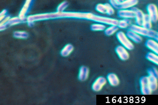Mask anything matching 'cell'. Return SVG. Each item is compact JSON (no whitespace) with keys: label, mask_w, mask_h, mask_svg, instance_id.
Wrapping results in <instances>:
<instances>
[{"label":"cell","mask_w":158,"mask_h":105,"mask_svg":"<svg viewBox=\"0 0 158 105\" xmlns=\"http://www.w3.org/2000/svg\"><path fill=\"white\" fill-rule=\"evenodd\" d=\"M118 27L117 26L112 25L105 30V33L106 35L110 36L113 35L118 30Z\"/></svg>","instance_id":"obj_17"},{"label":"cell","mask_w":158,"mask_h":105,"mask_svg":"<svg viewBox=\"0 0 158 105\" xmlns=\"http://www.w3.org/2000/svg\"><path fill=\"white\" fill-rule=\"evenodd\" d=\"M148 83L152 92L156 91L158 88L157 78L149 75L148 76Z\"/></svg>","instance_id":"obj_12"},{"label":"cell","mask_w":158,"mask_h":105,"mask_svg":"<svg viewBox=\"0 0 158 105\" xmlns=\"http://www.w3.org/2000/svg\"><path fill=\"white\" fill-rule=\"evenodd\" d=\"M89 69L85 66L81 67L79 72V79L81 81H85L88 79L89 75Z\"/></svg>","instance_id":"obj_13"},{"label":"cell","mask_w":158,"mask_h":105,"mask_svg":"<svg viewBox=\"0 0 158 105\" xmlns=\"http://www.w3.org/2000/svg\"><path fill=\"white\" fill-rule=\"evenodd\" d=\"M107 80L104 77H98L93 84L92 89L95 92H99L102 90V87L106 84Z\"/></svg>","instance_id":"obj_6"},{"label":"cell","mask_w":158,"mask_h":105,"mask_svg":"<svg viewBox=\"0 0 158 105\" xmlns=\"http://www.w3.org/2000/svg\"><path fill=\"white\" fill-rule=\"evenodd\" d=\"M146 58L149 61L158 65V57L157 54L154 53L149 52L147 54Z\"/></svg>","instance_id":"obj_19"},{"label":"cell","mask_w":158,"mask_h":105,"mask_svg":"<svg viewBox=\"0 0 158 105\" xmlns=\"http://www.w3.org/2000/svg\"><path fill=\"white\" fill-rule=\"evenodd\" d=\"M146 46L155 54L158 53V44L157 42L154 39H149L145 43Z\"/></svg>","instance_id":"obj_11"},{"label":"cell","mask_w":158,"mask_h":105,"mask_svg":"<svg viewBox=\"0 0 158 105\" xmlns=\"http://www.w3.org/2000/svg\"><path fill=\"white\" fill-rule=\"evenodd\" d=\"M142 26L148 29H151L152 22L148 14H144Z\"/></svg>","instance_id":"obj_15"},{"label":"cell","mask_w":158,"mask_h":105,"mask_svg":"<svg viewBox=\"0 0 158 105\" xmlns=\"http://www.w3.org/2000/svg\"><path fill=\"white\" fill-rule=\"evenodd\" d=\"M115 1H117V2H120L123 1V0H115Z\"/></svg>","instance_id":"obj_25"},{"label":"cell","mask_w":158,"mask_h":105,"mask_svg":"<svg viewBox=\"0 0 158 105\" xmlns=\"http://www.w3.org/2000/svg\"><path fill=\"white\" fill-rule=\"evenodd\" d=\"M132 10L134 11L135 17V22L136 25L142 26L143 24V19H144V14L141 10L139 9L136 7H134L131 8Z\"/></svg>","instance_id":"obj_7"},{"label":"cell","mask_w":158,"mask_h":105,"mask_svg":"<svg viewBox=\"0 0 158 105\" xmlns=\"http://www.w3.org/2000/svg\"><path fill=\"white\" fill-rule=\"evenodd\" d=\"M115 51L120 59L122 60H128L129 55L127 49L122 46H118L116 48Z\"/></svg>","instance_id":"obj_8"},{"label":"cell","mask_w":158,"mask_h":105,"mask_svg":"<svg viewBox=\"0 0 158 105\" xmlns=\"http://www.w3.org/2000/svg\"><path fill=\"white\" fill-rule=\"evenodd\" d=\"M110 84L112 86H117L119 83V80L115 74L111 73L108 75L107 77Z\"/></svg>","instance_id":"obj_14"},{"label":"cell","mask_w":158,"mask_h":105,"mask_svg":"<svg viewBox=\"0 0 158 105\" xmlns=\"http://www.w3.org/2000/svg\"><path fill=\"white\" fill-rule=\"evenodd\" d=\"M117 38L118 41L126 49L129 50H133L134 48V45L124 32H118L117 34Z\"/></svg>","instance_id":"obj_3"},{"label":"cell","mask_w":158,"mask_h":105,"mask_svg":"<svg viewBox=\"0 0 158 105\" xmlns=\"http://www.w3.org/2000/svg\"><path fill=\"white\" fill-rule=\"evenodd\" d=\"M148 74H149V75H151V76H156V78L158 77V70L156 68L149 69L148 70Z\"/></svg>","instance_id":"obj_24"},{"label":"cell","mask_w":158,"mask_h":105,"mask_svg":"<svg viewBox=\"0 0 158 105\" xmlns=\"http://www.w3.org/2000/svg\"><path fill=\"white\" fill-rule=\"evenodd\" d=\"M106 29V26L102 23H94L91 26V29L94 31H101L105 30Z\"/></svg>","instance_id":"obj_18"},{"label":"cell","mask_w":158,"mask_h":105,"mask_svg":"<svg viewBox=\"0 0 158 105\" xmlns=\"http://www.w3.org/2000/svg\"><path fill=\"white\" fill-rule=\"evenodd\" d=\"M68 6H69V3L67 1H64L62 2L58 7V10L60 11V12H63V11L67 8Z\"/></svg>","instance_id":"obj_23"},{"label":"cell","mask_w":158,"mask_h":105,"mask_svg":"<svg viewBox=\"0 0 158 105\" xmlns=\"http://www.w3.org/2000/svg\"><path fill=\"white\" fill-rule=\"evenodd\" d=\"M129 29L133 31L139 35L148 37L157 41L158 39V33L156 31L152 29H148L142 26L132 24L130 26Z\"/></svg>","instance_id":"obj_1"},{"label":"cell","mask_w":158,"mask_h":105,"mask_svg":"<svg viewBox=\"0 0 158 105\" xmlns=\"http://www.w3.org/2000/svg\"><path fill=\"white\" fill-rule=\"evenodd\" d=\"M96 10L98 12L100 13L106 14V9L105 4H98L96 6Z\"/></svg>","instance_id":"obj_21"},{"label":"cell","mask_w":158,"mask_h":105,"mask_svg":"<svg viewBox=\"0 0 158 105\" xmlns=\"http://www.w3.org/2000/svg\"><path fill=\"white\" fill-rule=\"evenodd\" d=\"M117 14L120 18L127 19L135 18V12L131 9L119 10L117 12Z\"/></svg>","instance_id":"obj_9"},{"label":"cell","mask_w":158,"mask_h":105,"mask_svg":"<svg viewBox=\"0 0 158 105\" xmlns=\"http://www.w3.org/2000/svg\"><path fill=\"white\" fill-rule=\"evenodd\" d=\"M131 21L130 19L124 18V19L118 21L117 26L118 28L125 29V28L129 27L131 25Z\"/></svg>","instance_id":"obj_16"},{"label":"cell","mask_w":158,"mask_h":105,"mask_svg":"<svg viewBox=\"0 0 158 105\" xmlns=\"http://www.w3.org/2000/svg\"><path fill=\"white\" fill-rule=\"evenodd\" d=\"M148 14L150 17L153 23H156L158 20V11L157 7L154 3H150L147 7Z\"/></svg>","instance_id":"obj_4"},{"label":"cell","mask_w":158,"mask_h":105,"mask_svg":"<svg viewBox=\"0 0 158 105\" xmlns=\"http://www.w3.org/2000/svg\"><path fill=\"white\" fill-rule=\"evenodd\" d=\"M73 47L71 44H68L62 50V55L64 56H66L69 55L72 52Z\"/></svg>","instance_id":"obj_20"},{"label":"cell","mask_w":158,"mask_h":105,"mask_svg":"<svg viewBox=\"0 0 158 105\" xmlns=\"http://www.w3.org/2000/svg\"><path fill=\"white\" fill-rule=\"evenodd\" d=\"M126 35L130 40L136 43H139L143 40L141 36L130 30L127 31Z\"/></svg>","instance_id":"obj_10"},{"label":"cell","mask_w":158,"mask_h":105,"mask_svg":"<svg viewBox=\"0 0 158 105\" xmlns=\"http://www.w3.org/2000/svg\"><path fill=\"white\" fill-rule=\"evenodd\" d=\"M106 9V14L109 15H112L115 13L114 8L110 3L105 4Z\"/></svg>","instance_id":"obj_22"},{"label":"cell","mask_w":158,"mask_h":105,"mask_svg":"<svg viewBox=\"0 0 158 105\" xmlns=\"http://www.w3.org/2000/svg\"><path fill=\"white\" fill-rule=\"evenodd\" d=\"M141 91L143 94L149 95L152 93V91L148 83V76H144L141 79L140 81Z\"/></svg>","instance_id":"obj_5"},{"label":"cell","mask_w":158,"mask_h":105,"mask_svg":"<svg viewBox=\"0 0 158 105\" xmlns=\"http://www.w3.org/2000/svg\"><path fill=\"white\" fill-rule=\"evenodd\" d=\"M110 4L114 8L117 10L128 9L135 7L138 3V0H123L118 2L115 0H109Z\"/></svg>","instance_id":"obj_2"}]
</instances>
